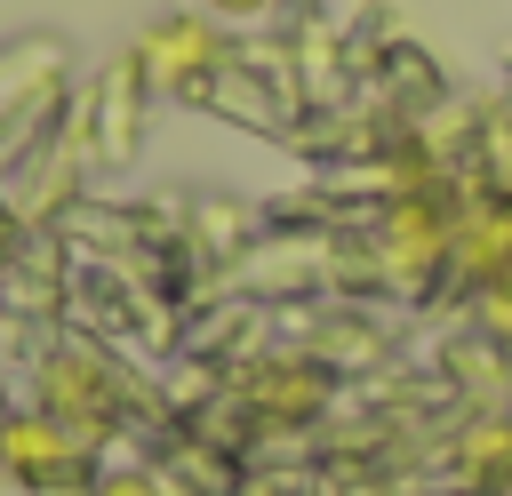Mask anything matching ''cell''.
Returning a JSON list of instances; mask_svg holds the SVG:
<instances>
[{
	"label": "cell",
	"mask_w": 512,
	"mask_h": 496,
	"mask_svg": "<svg viewBox=\"0 0 512 496\" xmlns=\"http://www.w3.org/2000/svg\"><path fill=\"white\" fill-rule=\"evenodd\" d=\"M144 72H136V56H120L112 64V88H104V120H96V136H104V160H128L136 152V128H144Z\"/></svg>",
	"instance_id": "obj_8"
},
{
	"label": "cell",
	"mask_w": 512,
	"mask_h": 496,
	"mask_svg": "<svg viewBox=\"0 0 512 496\" xmlns=\"http://www.w3.org/2000/svg\"><path fill=\"white\" fill-rule=\"evenodd\" d=\"M504 264H512V192L480 184L472 200H456V256H448V272L464 288H488Z\"/></svg>",
	"instance_id": "obj_6"
},
{
	"label": "cell",
	"mask_w": 512,
	"mask_h": 496,
	"mask_svg": "<svg viewBox=\"0 0 512 496\" xmlns=\"http://www.w3.org/2000/svg\"><path fill=\"white\" fill-rule=\"evenodd\" d=\"M240 400H248V416H264V424H312V416H328L336 376H328L312 352H272V360H256V368L240 376Z\"/></svg>",
	"instance_id": "obj_5"
},
{
	"label": "cell",
	"mask_w": 512,
	"mask_h": 496,
	"mask_svg": "<svg viewBox=\"0 0 512 496\" xmlns=\"http://www.w3.org/2000/svg\"><path fill=\"white\" fill-rule=\"evenodd\" d=\"M0 408H8V384H0Z\"/></svg>",
	"instance_id": "obj_12"
},
{
	"label": "cell",
	"mask_w": 512,
	"mask_h": 496,
	"mask_svg": "<svg viewBox=\"0 0 512 496\" xmlns=\"http://www.w3.org/2000/svg\"><path fill=\"white\" fill-rule=\"evenodd\" d=\"M472 320H480V336H488V344H504V352H512V264H504L488 288H472Z\"/></svg>",
	"instance_id": "obj_9"
},
{
	"label": "cell",
	"mask_w": 512,
	"mask_h": 496,
	"mask_svg": "<svg viewBox=\"0 0 512 496\" xmlns=\"http://www.w3.org/2000/svg\"><path fill=\"white\" fill-rule=\"evenodd\" d=\"M456 256V200L440 184H408L384 200L376 216V264L400 280V288H432Z\"/></svg>",
	"instance_id": "obj_4"
},
{
	"label": "cell",
	"mask_w": 512,
	"mask_h": 496,
	"mask_svg": "<svg viewBox=\"0 0 512 496\" xmlns=\"http://www.w3.org/2000/svg\"><path fill=\"white\" fill-rule=\"evenodd\" d=\"M136 72H144V88L152 96H208L224 72H232V40H224V24L208 16V8H176V16H152L144 32H136Z\"/></svg>",
	"instance_id": "obj_2"
},
{
	"label": "cell",
	"mask_w": 512,
	"mask_h": 496,
	"mask_svg": "<svg viewBox=\"0 0 512 496\" xmlns=\"http://www.w3.org/2000/svg\"><path fill=\"white\" fill-rule=\"evenodd\" d=\"M200 8H208L216 24H264V16L280 8V0H200Z\"/></svg>",
	"instance_id": "obj_11"
},
{
	"label": "cell",
	"mask_w": 512,
	"mask_h": 496,
	"mask_svg": "<svg viewBox=\"0 0 512 496\" xmlns=\"http://www.w3.org/2000/svg\"><path fill=\"white\" fill-rule=\"evenodd\" d=\"M32 408H48L64 432H80L88 448H104L128 416V384L96 344H48L32 368Z\"/></svg>",
	"instance_id": "obj_1"
},
{
	"label": "cell",
	"mask_w": 512,
	"mask_h": 496,
	"mask_svg": "<svg viewBox=\"0 0 512 496\" xmlns=\"http://www.w3.org/2000/svg\"><path fill=\"white\" fill-rule=\"evenodd\" d=\"M448 464H456V488L464 496H512V408H480L456 432Z\"/></svg>",
	"instance_id": "obj_7"
},
{
	"label": "cell",
	"mask_w": 512,
	"mask_h": 496,
	"mask_svg": "<svg viewBox=\"0 0 512 496\" xmlns=\"http://www.w3.org/2000/svg\"><path fill=\"white\" fill-rule=\"evenodd\" d=\"M0 480L24 496H88L96 480V448L80 432H64L48 408H0Z\"/></svg>",
	"instance_id": "obj_3"
},
{
	"label": "cell",
	"mask_w": 512,
	"mask_h": 496,
	"mask_svg": "<svg viewBox=\"0 0 512 496\" xmlns=\"http://www.w3.org/2000/svg\"><path fill=\"white\" fill-rule=\"evenodd\" d=\"M88 496H168V480H160V472H144V464H112V472H96V480H88Z\"/></svg>",
	"instance_id": "obj_10"
}]
</instances>
